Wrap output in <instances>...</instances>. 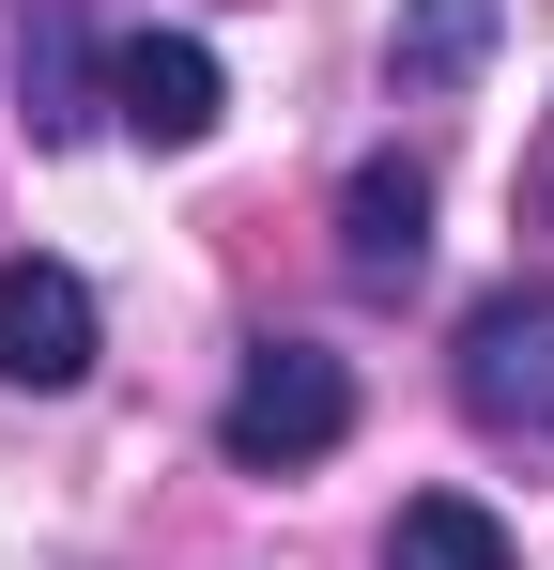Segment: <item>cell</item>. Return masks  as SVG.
<instances>
[{"label": "cell", "mask_w": 554, "mask_h": 570, "mask_svg": "<svg viewBox=\"0 0 554 570\" xmlns=\"http://www.w3.org/2000/svg\"><path fill=\"white\" fill-rule=\"evenodd\" d=\"M385 570H524V556H508V524H493L477 493H416V509L385 524Z\"/></svg>", "instance_id": "8"}, {"label": "cell", "mask_w": 554, "mask_h": 570, "mask_svg": "<svg viewBox=\"0 0 554 570\" xmlns=\"http://www.w3.org/2000/svg\"><path fill=\"white\" fill-rule=\"evenodd\" d=\"M416 263H432V170L416 155H369L339 186V278L355 293H416Z\"/></svg>", "instance_id": "5"}, {"label": "cell", "mask_w": 554, "mask_h": 570, "mask_svg": "<svg viewBox=\"0 0 554 570\" xmlns=\"http://www.w3.org/2000/svg\"><path fill=\"white\" fill-rule=\"evenodd\" d=\"M92 371V278L78 263H0V385L62 401Z\"/></svg>", "instance_id": "4"}, {"label": "cell", "mask_w": 554, "mask_h": 570, "mask_svg": "<svg viewBox=\"0 0 554 570\" xmlns=\"http://www.w3.org/2000/svg\"><path fill=\"white\" fill-rule=\"evenodd\" d=\"M493 31H508V0H400L385 62H400V94H462V78L493 62Z\"/></svg>", "instance_id": "6"}, {"label": "cell", "mask_w": 554, "mask_h": 570, "mask_svg": "<svg viewBox=\"0 0 554 570\" xmlns=\"http://www.w3.org/2000/svg\"><path fill=\"white\" fill-rule=\"evenodd\" d=\"M462 416L477 432H554V278H508L462 324Z\"/></svg>", "instance_id": "3"}, {"label": "cell", "mask_w": 554, "mask_h": 570, "mask_svg": "<svg viewBox=\"0 0 554 570\" xmlns=\"http://www.w3.org/2000/svg\"><path fill=\"white\" fill-rule=\"evenodd\" d=\"M16 94H31V139H78V124H92V47H78V0H31Z\"/></svg>", "instance_id": "7"}, {"label": "cell", "mask_w": 554, "mask_h": 570, "mask_svg": "<svg viewBox=\"0 0 554 570\" xmlns=\"http://www.w3.org/2000/svg\"><path fill=\"white\" fill-rule=\"evenodd\" d=\"M92 108H108L123 139H155V155H200V139H216V108H231V78H216V47H200V31H123V47L92 62Z\"/></svg>", "instance_id": "2"}, {"label": "cell", "mask_w": 554, "mask_h": 570, "mask_svg": "<svg viewBox=\"0 0 554 570\" xmlns=\"http://www.w3.org/2000/svg\"><path fill=\"white\" fill-rule=\"evenodd\" d=\"M355 432V371L324 355V340H263L247 371H231V401H216V448L247 478H293V463H324Z\"/></svg>", "instance_id": "1"}, {"label": "cell", "mask_w": 554, "mask_h": 570, "mask_svg": "<svg viewBox=\"0 0 554 570\" xmlns=\"http://www.w3.org/2000/svg\"><path fill=\"white\" fill-rule=\"evenodd\" d=\"M524 200H540V232H554V124H540V155H524Z\"/></svg>", "instance_id": "9"}]
</instances>
